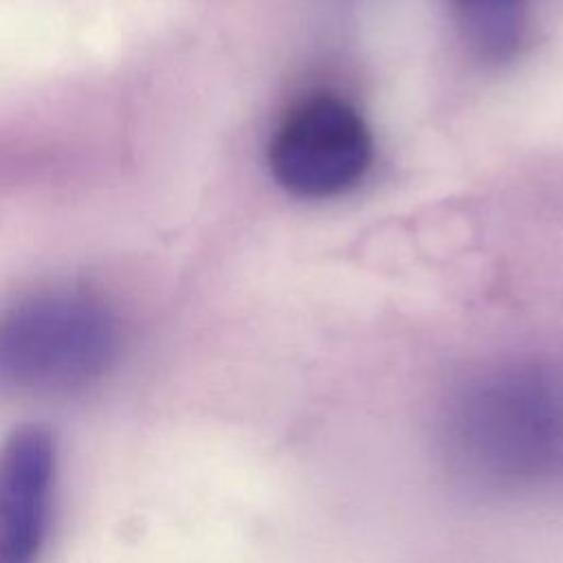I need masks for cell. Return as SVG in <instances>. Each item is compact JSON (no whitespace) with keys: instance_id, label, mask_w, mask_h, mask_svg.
<instances>
[{"instance_id":"obj_1","label":"cell","mask_w":563,"mask_h":563,"mask_svg":"<svg viewBox=\"0 0 563 563\" xmlns=\"http://www.w3.org/2000/svg\"><path fill=\"white\" fill-rule=\"evenodd\" d=\"M449 453L468 482L526 488L563 475V372L506 365L471 380L446 420Z\"/></svg>"},{"instance_id":"obj_2","label":"cell","mask_w":563,"mask_h":563,"mask_svg":"<svg viewBox=\"0 0 563 563\" xmlns=\"http://www.w3.org/2000/svg\"><path fill=\"white\" fill-rule=\"evenodd\" d=\"M114 345L106 310L84 297H42L0 319V383L35 391L68 389L101 374Z\"/></svg>"},{"instance_id":"obj_3","label":"cell","mask_w":563,"mask_h":563,"mask_svg":"<svg viewBox=\"0 0 563 563\" xmlns=\"http://www.w3.org/2000/svg\"><path fill=\"white\" fill-rule=\"evenodd\" d=\"M372 161V136L352 103L336 95L301 99L279 123L268 163L275 180L301 198L352 189Z\"/></svg>"},{"instance_id":"obj_4","label":"cell","mask_w":563,"mask_h":563,"mask_svg":"<svg viewBox=\"0 0 563 563\" xmlns=\"http://www.w3.org/2000/svg\"><path fill=\"white\" fill-rule=\"evenodd\" d=\"M55 453L37 427L15 431L0 451V559L26 561L46 532Z\"/></svg>"},{"instance_id":"obj_5","label":"cell","mask_w":563,"mask_h":563,"mask_svg":"<svg viewBox=\"0 0 563 563\" xmlns=\"http://www.w3.org/2000/svg\"><path fill=\"white\" fill-rule=\"evenodd\" d=\"M462 37L486 62L512 57L526 37L528 0H449Z\"/></svg>"}]
</instances>
